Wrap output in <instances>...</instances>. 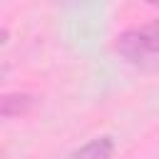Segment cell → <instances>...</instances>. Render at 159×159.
I'll return each instance as SVG.
<instances>
[{
    "label": "cell",
    "instance_id": "cell-1",
    "mask_svg": "<svg viewBox=\"0 0 159 159\" xmlns=\"http://www.w3.org/2000/svg\"><path fill=\"white\" fill-rule=\"evenodd\" d=\"M117 52L132 62L159 55V17L149 25L132 27L117 37Z\"/></svg>",
    "mask_w": 159,
    "mask_h": 159
},
{
    "label": "cell",
    "instance_id": "cell-3",
    "mask_svg": "<svg viewBox=\"0 0 159 159\" xmlns=\"http://www.w3.org/2000/svg\"><path fill=\"white\" fill-rule=\"evenodd\" d=\"M32 107V97L30 94H5L2 102H0V112L2 117H15V114H22Z\"/></svg>",
    "mask_w": 159,
    "mask_h": 159
},
{
    "label": "cell",
    "instance_id": "cell-2",
    "mask_svg": "<svg viewBox=\"0 0 159 159\" xmlns=\"http://www.w3.org/2000/svg\"><path fill=\"white\" fill-rule=\"evenodd\" d=\"M112 152H114V142L109 137H97L84 147H80L77 152H72L67 159H112Z\"/></svg>",
    "mask_w": 159,
    "mask_h": 159
}]
</instances>
